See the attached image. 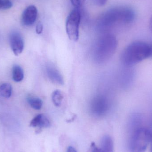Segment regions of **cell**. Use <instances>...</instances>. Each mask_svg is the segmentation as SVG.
Returning a JSON list of instances; mask_svg holds the SVG:
<instances>
[{"mask_svg": "<svg viewBox=\"0 0 152 152\" xmlns=\"http://www.w3.org/2000/svg\"><path fill=\"white\" fill-rule=\"evenodd\" d=\"M43 29V26L41 22H39L37 25L36 28V31L37 34H42Z\"/></svg>", "mask_w": 152, "mask_h": 152, "instance_id": "17", "label": "cell"}, {"mask_svg": "<svg viewBox=\"0 0 152 152\" xmlns=\"http://www.w3.org/2000/svg\"><path fill=\"white\" fill-rule=\"evenodd\" d=\"M150 47V57H152V44L149 45Z\"/></svg>", "mask_w": 152, "mask_h": 152, "instance_id": "21", "label": "cell"}, {"mask_svg": "<svg viewBox=\"0 0 152 152\" xmlns=\"http://www.w3.org/2000/svg\"><path fill=\"white\" fill-rule=\"evenodd\" d=\"M37 17V10L36 6L30 5L27 7L21 16V23L24 26H29L34 24Z\"/></svg>", "mask_w": 152, "mask_h": 152, "instance_id": "8", "label": "cell"}, {"mask_svg": "<svg viewBox=\"0 0 152 152\" xmlns=\"http://www.w3.org/2000/svg\"><path fill=\"white\" fill-rule=\"evenodd\" d=\"M93 1L95 4L97 6H102L106 3L108 0H93Z\"/></svg>", "mask_w": 152, "mask_h": 152, "instance_id": "18", "label": "cell"}, {"mask_svg": "<svg viewBox=\"0 0 152 152\" xmlns=\"http://www.w3.org/2000/svg\"><path fill=\"white\" fill-rule=\"evenodd\" d=\"M12 87L9 83H4L0 86V95L4 98H9L11 96Z\"/></svg>", "mask_w": 152, "mask_h": 152, "instance_id": "13", "label": "cell"}, {"mask_svg": "<svg viewBox=\"0 0 152 152\" xmlns=\"http://www.w3.org/2000/svg\"><path fill=\"white\" fill-rule=\"evenodd\" d=\"M3 0H0V10H3Z\"/></svg>", "mask_w": 152, "mask_h": 152, "instance_id": "22", "label": "cell"}, {"mask_svg": "<svg viewBox=\"0 0 152 152\" xmlns=\"http://www.w3.org/2000/svg\"><path fill=\"white\" fill-rule=\"evenodd\" d=\"M71 3L76 8L79 9L85 3L86 0H70Z\"/></svg>", "mask_w": 152, "mask_h": 152, "instance_id": "16", "label": "cell"}, {"mask_svg": "<svg viewBox=\"0 0 152 152\" xmlns=\"http://www.w3.org/2000/svg\"><path fill=\"white\" fill-rule=\"evenodd\" d=\"M10 42L12 50L16 56L22 53L24 48V42L19 32L16 31L11 32L10 35Z\"/></svg>", "mask_w": 152, "mask_h": 152, "instance_id": "7", "label": "cell"}, {"mask_svg": "<svg viewBox=\"0 0 152 152\" xmlns=\"http://www.w3.org/2000/svg\"><path fill=\"white\" fill-rule=\"evenodd\" d=\"M150 28L152 32V16L151 18V20H150Z\"/></svg>", "mask_w": 152, "mask_h": 152, "instance_id": "23", "label": "cell"}, {"mask_svg": "<svg viewBox=\"0 0 152 152\" xmlns=\"http://www.w3.org/2000/svg\"><path fill=\"white\" fill-rule=\"evenodd\" d=\"M110 108L108 99L104 96L99 95L94 97L90 104L91 113L96 117L104 116Z\"/></svg>", "mask_w": 152, "mask_h": 152, "instance_id": "6", "label": "cell"}, {"mask_svg": "<svg viewBox=\"0 0 152 152\" xmlns=\"http://www.w3.org/2000/svg\"><path fill=\"white\" fill-rule=\"evenodd\" d=\"M152 132L144 127L136 129L129 139V152H145L151 143Z\"/></svg>", "mask_w": 152, "mask_h": 152, "instance_id": "4", "label": "cell"}, {"mask_svg": "<svg viewBox=\"0 0 152 152\" xmlns=\"http://www.w3.org/2000/svg\"><path fill=\"white\" fill-rule=\"evenodd\" d=\"M46 72L48 77L53 82L61 85L64 84L63 77L58 70L54 67L51 66L46 67Z\"/></svg>", "mask_w": 152, "mask_h": 152, "instance_id": "10", "label": "cell"}, {"mask_svg": "<svg viewBox=\"0 0 152 152\" xmlns=\"http://www.w3.org/2000/svg\"><path fill=\"white\" fill-rule=\"evenodd\" d=\"M51 124L49 119L42 114L37 115L31 121L30 126L39 129L46 128L50 127Z\"/></svg>", "mask_w": 152, "mask_h": 152, "instance_id": "9", "label": "cell"}, {"mask_svg": "<svg viewBox=\"0 0 152 152\" xmlns=\"http://www.w3.org/2000/svg\"><path fill=\"white\" fill-rule=\"evenodd\" d=\"M81 19V13L79 9L76 8L71 11L67 18L66 30L70 40L77 42L79 35V25Z\"/></svg>", "mask_w": 152, "mask_h": 152, "instance_id": "5", "label": "cell"}, {"mask_svg": "<svg viewBox=\"0 0 152 152\" xmlns=\"http://www.w3.org/2000/svg\"><path fill=\"white\" fill-rule=\"evenodd\" d=\"M67 152H77V151L75 150V148L72 146H69L68 148Z\"/></svg>", "mask_w": 152, "mask_h": 152, "instance_id": "20", "label": "cell"}, {"mask_svg": "<svg viewBox=\"0 0 152 152\" xmlns=\"http://www.w3.org/2000/svg\"><path fill=\"white\" fill-rule=\"evenodd\" d=\"M118 42L113 35L107 34L101 37L94 45V59L99 63L107 61L114 54Z\"/></svg>", "mask_w": 152, "mask_h": 152, "instance_id": "3", "label": "cell"}, {"mask_svg": "<svg viewBox=\"0 0 152 152\" xmlns=\"http://www.w3.org/2000/svg\"><path fill=\"white\" fill-rule=\"evenodd\" d=\"M149 57V45L141 41H135L129 44L123 50L121 59L123 65L131 66Z\"/></svg>", "mask_w": 152, "mask_h": 152, "instance_id": "2", "label": "cell"}, {"mask_svg": "<svg viewBox=\"0 0 152 152\" xmlns=\"http://www.w3.org/2000/svg\"><path fill=\"white\" fill-rule=\"evenodd\" d=\"M24 77V71L22 68L18 65L13 66L12 69V77L13 80L15 82H20L23 80Z\"/></svg>", "mask_w": 152, "mask_h": 152, "instance_id": "12", "label": "cell"}, {"mask_svg": "<svg viewBox=\"0 0 152 152\" xmlns=\"http://www.w3.org/2000/svg\"><path fill=\"white\" fill-rule=\"evenodd\" d=\"M134 11L129 7H118L111 8L101 16L97 26L102 29H106L117 22L129 24L134 20Z\"/></svg>", "mask_w": 152, "mask_h": 152, "instance_id": "1", "label": "cell"}, {"mask_svg": "<svg viewBox=\"0 0 152 152\" xmlns=\"http://www.w3.org/2000/svg\"><path fill=\"white\" fill-rule=\"evenodd\" d=\"M101 152H113V142L110 137L104 136L101 142Z\"/></svg>", "mask_w": 152, "mask_h": 152, "instance_id": "11", "label": "cell"}, {"mask_svg": "<svg viewBox=\"0 0 152 152\" xmlns=\"http://www.w3.org/2000/svg\"><path fill=\"white\" fill-rule=\"evenodd\" d=\"M91 148L92 152H101V150L97 148L95 143L93 142L91 144Z\"/></svg>", "mask_w": 152, "mask_h": 152, "instance_id": "19", "label": "cell"}, {"mask_svg": "<svg viewBox=\"0 0 152 152\" xmlns=\"http://www.w3.org/2000/svg\"><path fill=\"white\" fill-rule=\"evenodd\" d=\"M28 103L33 109L35 110H40L43 105L42 100L38 97L28 96L27 99Z\"/></svg>", "mask_w": 152, "mask_h": 152, "instance_id": "14", "label": "cell"}, {"mask_svg": "<svg viewBox=\"0 0 152 152\" xmlns=\"http://www.w3.org/2000/svg\"><path fill=\"white\" fill-rule=\"evenodd\" d=\"M151 149H150V152H152V138L151 142Z\"/></svg>", "mask_w": 152, "mask_h": 152, "instance_id": "24", "label": "cell"}, {"mask_svg": "<svg viewBox=\"0 0 152 152\" xmlns=\"http://www.w3.org/2000/svg\"><path fill=\"white\" fill-rule=\"evenodd\" d=\"M63 98L64 96L60 90H55L52 94V100L53 102L54 105L58 107L61 105Z\"/></svg>", "mask_w": 152, "mask_h": 152, "instance_id": "15", "label": "cell"}]
</instances>
